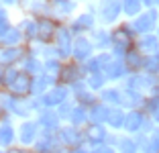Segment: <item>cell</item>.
<instances>
[{
    "instance_id": "cell-1",
    "label": "cell",
    "mask_w": 159,
    "mask_h": 153,
    "mask_svg": "<svg viewBox=\"0 0 159 153\" xmlns=\"http://www.w3.org/2000/svg\"><path fill=\"white\" fill-rule=\"evenodd\" d=\"M125 10L129 14H135V12H139V8H141V0H125Z\"/></svg>"
},
{
    "instance_id": "cell-2",
    "label": "cell",
    "mask_w": 159,
    "mask_h": 153,
    "mask_svg": "<svg viewBox=\"0 0 159 153\" xmlns=\"http://www.w3.org/2000/svg\"><path fill=\"white\" fill-rule=\"evenodd\" d=\"M147 4H159V0H147Z\"/></svg>"
}]
</instances>
